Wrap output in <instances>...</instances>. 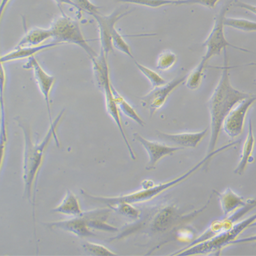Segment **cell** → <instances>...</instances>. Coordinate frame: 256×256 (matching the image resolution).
Segmentation results:
<instances>
[{
    "mask_svg": "<svg viewBox=\"0 0 256 256\" xmlns=\"http://www.w3.org/2000/svg\"><path fill=\"white\" fill-rule=\"evenodd\" d=\"M134 137L143 146L148 154L149 162L146 167V170L154 169L155 166L162 158L172 155L178 151L184 148L179 146H170L160 142L150 141L142 137L141 134L138 132L134 134Z\"/></svg>",
    "mask_w": 256,
    "mask_h": 256,
    "instance_id": "7c38bea8",
    "label": "cell"
},
{
    "mask_svg": "<svg viewBox=\"0 0 256 256\" xmlns=\"http://www.w3.org/2000/svg\"><path fill=\"white\" fill-rule=\"evenodd\" d=\"M256 221V213L250 218L236 223L229 230L224 232L204 242L198 244L190 248H186L172 256H195L220 253L226 246H230L232 241L236 240L240 234Z\"/></svg>",
    "mask_w": 256,
    "mask_h": 256,
    "instance_id": "5b68a950",
    "label": "cell"
},
{
    "mask_svg": "<svg viewBox=\"0 0 256 256\" xmlns=\"http://www.w3.org/2000/svg\"><path fill=\"white\" fill-rule=\"evenodd\" d=\"M72 1L76 5L78 10L84 11L91 16L99 13V7L92 3L90 0H72Z\"/></svg>",
    "mask_w": 256,
    "mask_h": 256,
    "instance_id": "d6a6232c",
    "label": "cell"
},
{
    "mask_svg": "<svg viewBox=\"0 0 256 256\" xmlns=\"http://www.w3.org/2000/svg\"><path fill=\"white\" fill-rule=\"evenodd\" d=\"M53 34L50 28H33L26 32L23 38L16 44V48L24 46H39L44 44Z\"/></svg>",
    "mask_w": 256,
    "mask_h": 256,
    "instance_id": "ffe728a7",
    "label": "cell"
},
{
    "mask_svg": "<svg viewBox=\"0 0 256 256\" xmlns=\"http://www.w3.org/2000/svg\"><path fill=\"white\" fill-rule=\"evenodd\" d=\"M50 28L53 34L52 38L54 42L61 44H76L82 48L91 60L98 56L84 38L78 20L67 16L63 11H62L60 16H58L53 20Z\"/></svg>",
    "mask_w": 256,
    "mask_h": 256,
    "instance_id": "8992f818",
    "label": "cell"
},
{
    "mask_svg": "<svg viewBox=\"0 0 256 256\" xmlns=\"http://www.w3.org/2000/svg\"><path fill=\"white\" fill-rule=\"evenodd\" d=\"M44 225L50 228H58L68 232L82 238L95 236V234L90 228L86 220L82 214L74 216L70 220L50 222L44 224Z\"/></svg>",
    "mask_w": 256,
    "mask_h": 256,
    "instance_id": "4fadbf2b",
    "label": "cell"
},
{
    "mask_svg": "<svg viewBox=\"0 0 256 256\" xmlns=\"http://www.w3.org/2000/svg\"><path fill=\"white\" fill-rule=\"evenodd\" d=\"M238 143V141L230 142L228 144L218 148L213 152L207 154L202 160L198 162L192 169L188 170V172L182 174L180 176L175 178L168 181V182L160 183V184H152V186H150L148 184V186H144L142 190L134 192V193L122 196H117V197L106 198L90 195V194L87 193L86 190H81V194L83 195L84 198H86L89 200L94 202L104 204L108 207L120 203H128L130 204H134L146 202L150 201L151 200L154 199V198L158 197V196L164 193L166 190L174 188L180 183L184 182V181L188 180V178L193 176L196 172L200 170L204 166H205L209 160H212L216 154H220V153L224 152V150H228V149L231 148L232 147L236 145Z\"/></svg>",
    "mask_w": 256,
    "mask_h": 256,
    "instance_id": "3957f363",
    "label": "cell"
},
{
    "mask_svg": "<svg viewBox=\"0 0 256 256\" xmlns=\"http://www.w3.org/2000/svg\"><path fill=\"white\" fill-rule=\"evenodd\" d=\"M188 74L179 76L168 82L167 84L153 88L148 94L142 97V106L148 110L150 116L154 114L155 112L160 110L165 104L170 94L177 88L186 82Z\"/></svg>",
    "mask_w": 256,
    "mask_h": 256,
    "instance_id": "30bf717a",
    "label": "cell"
},
{
    "mask_svg": "<svg viewBox=\"0 0 256 256\" xmlns=\"http://www.w3.org/2000/svg\"><path fill=\"white\" fill-rule=\"evenodd\" d=\"M251 227H256V221L254 222V223L252 224L251 226H250V228H251Z\"/></svg>",
    "mask_w": 256,
    "mask_h": 256,
    "instance_id": "74e56055",
    "label": "cell"
},
{
    "mask_svg": "<svg viewBox=\"0 0 256 256\" xmlns=\"http://www.w3.org/2000/svg\"><path fill=\"white\" fill-rule=\"evenodd\" d=\"M207 65L200 62L198 66L194 69L190 74H188V78L186 80V86L192 90H196L200 86L202 82L204 70Z\"/></svg>",
    "mask_w": 256,
    "mask_h": 256,
    "instance_id": "cb8c5ba5",
    "label": "cell"
},
{
    "mask_svg": "<svg viewBox=\"0 0 256 256\" xmlns=\"http://www.w3.org/2000/svg\"><path fill=\"white\" fill-rule=\"evenodd\" d=\"M246 242H254L256 244V234L254 235V236L246 237V238L236 239V240L232 241L230 244H246Z\"/></svg>",
    "mask_w": 256,
    "mask_h": 256,
    "instance_id": "e575fe53",
    "label": "cell"
},
{
    "mask_svg": "<svg viewBox=\"0 0 256 256\" xmlns=\"http://www.w3.org/2000/svg\"><path fill=\"white\" fill-rule=\"evenodd\" d=\"M112 211V209L108 207L106 208H99L83 212L82 214L86 220L88 226L91 230L108 232H120L118 228L106 223V220Z\"/></svg>",
    "mask_w": 256,
    "mask_h": 256,
    "instance_id": "2e32d148",
    "label": "cell"
},
{
    "mask_svg": "<svg viewBox=\"0 0 256 256\" xmlns=\"http://www.w3.org/2000/svg\"><path fill=\"white\" fill-rule=\"evenodd\" d=\"M136 66H137L138 70L142 72L150 82L152 88L160 86L165 85L168 82L166 81L164 78H162L160 74H158L156 71L152 70V69L148 68V67L144 66L143 64L134 61Z\"/></svg>",
    "mask_w": 256,
    "mask_h": 256,
    "instance_id": "484cf974",
    "label": "cell"
},
{
    "mask_svg": "<svg viewBox=\"0 0 256 256\" xmlns=\"http://www.w3.org/2000/svg\"><path fill=\"white\" fill-rule=\"evenodd\" d=\"M228 10V6H224L220 13L214 18V25L208 37L203 42V46L206 48L205 55L203 56L201 60L207 65L208 62L214 56H218L224 51L227 46L239 50L244 52H251L246 48H238L230 44L226 38L224 32V20L226 18V12Z\"/></svg>",
    "mask_w": 256,
    "mask_h": 256,
    "instance_id": "52a82bcc",
    "label": "cell"
},
{
    "mask_svg": "<svg viewBox=\"0 0 256 256\" xmlns=\"http://www.w3.org/2000/svg\"><path fill=\"white\" fill-rule=\"evenodd\" d=\"M112 83L110 82L106 84V86L102 88V91L104 92V98H106V112L108 115L112 118V120L114 121L116 124L117 125L118 128L122 134L123 140L126 144L127 149L130 152V158L132 160H136V156L134 154V150H132V146L130 145V142L127 140L126 134H125L124 128H123L122 121H121L120 115V110L116 102L114 97L113 92L112 90Z\"/></svg>",
    "mask_w": 256,
    "mask_h": 256,
    "instance_id": "9a60e30c",
    "label": "cell"
},
{
    "mask_svg": "<svg viewBox=\"0 0 256 256\" xmlns=\"http://www.w3.org/2000/svg\"><path fill=\"white\" fill-rule=\"evenodd\" d=\"M224 66L220 81L210 99L208 100V110L210 117V138L208 152L216 150L218 137L222 130L224 120L228 115L234 106L241 100L251 96V94L234 88L232 85L227 50H224Z\"/></svg>",
    "mask_w": 256,
    "mask_h": 256,
    "instance_id": "6da1fadb",
    "label": "cell"
},
{
    "mask_svg": "<svg viewBox=\"0 0 256 256\" xmlns=\"http://www.w3.org/2000/svg\"><path fill=\"white\" fill-rule=\"evenodd\" d=\"M208 128L200 132H182V134H169L158 132V138L176 146L182 148H195L208 134Z\"/></svg>",
    "mask_w": 256,
    "mask_h": 256,
    "instance_id": "5bb4252c",
    "label": "cell"
},
{
    "mask_svg": "<svg viewBox=\"0 0 256 256\" xmlns=\"http://www.w3.org/2000/svg\"><path fill=\"white\" fill-rule=\"evenodd\" d=\"M106 58H108V56L102 50H100V54H98V56L94 58L91 60L95 82H96L97 86L102 90L106 84L111 82H110L109 66H108Z\"/></svg>",
    "mask_w": 256,
    "mask_h": 256,
    "instance_id": "d6986e66",
    "label": "cell"
},
{
    "mask_svg": "<svg viewBox=\"0 0 256 256\" xmlns=\"http://www.w3.org/2000/svg\"><path fill=\"white\" fill-rule=\"evenodd\" d=\"M118 2L148 7V8H158L166 6L174 5V0H115Z\"/></svg>",
    "mask_w": 256,
    "mask_h": 256,
    "instance_id": "f1b7e54d",
    "label": "cell"
},
{
    "mask_svg": "<svg viewBox=\"0 0 256 256\" xmlns=\"http://www.w3.org/2000/svg\"><path fill=\"white\" fill-rule=\"evenodd\" d=\"M112 46H113L114 48H116L118 51L126 54L130 58L134 59L130 46H128L126 41L125 40L124 36L120 33L118 32L116 29H115L114 31L112 33Z\"/></svg>",
    "mask_w": 256,
    "mask_h": 256,
    "instance_id": "f546056e",
    "label": "cell"
},
{
    "mask_svg": "<svg viewBox=\"0 0 256 256\" xmlns=\"http://www.w3.org/2000/svg\"><path fill=\"white\" fill-rule=\"evenodd\" d=\"M256 85V83H255Z\"/></svg>",
    "mask_w": 256,
    "mask_h": 256,
    "instance_id": "f35d334b",
    "label": "cell"
},
{
    "mask_svg": "<svg viewBox=\"0 0 256 256\" xmlns=\"http://www.w3.org/2000/svg\"><path fill=\"white\" fill-rule=\"evenodd\" d=\"M111 86L114 97L116 102L117 106H118L120 111L122 112L126 116L132 120L134 122H136L137 124L140 125V126H144V122L143 120L140 118V116L138 115L137 112H136L134 108L121 96L120 94L117 90L116 89L113 84H112Z\"/></svg>",
    "mask_w": 256,
    "mask_h": 256,
    "instance_id": "603a6c76",
    "label": "cell"
},
{
    "mask_svg": "<svg viewBox=\"0 0 256 256\" xmlns=\"http://www.w3.org/2000/svg\"><path fill=\"white\" fill-rule=\"evenodd\" d=\"M24 68L26 69H32L36 83L38 86L41 94L42 95L46 102V109H48V119H50V125L53 124L54 121L52 120L51 108H50V94L56 82V78L48 74L44 68L40 66V64L32 56L28 59L27 64Z\"/></svg>",
    "mask_w": 256,
    "mask_h": 256,
    "instance_id": "8fae6325",
    "label": "cell"
},
{
    "mask_svg": "<svg viewBox=\"0 0 256 256\" xmlns=\"http://www.w3.org/2000/svg\"><path fill=\"white\" fill-rule=\"evenodd\" d=\"M112 210L118 213L122 216H126L127 218H132V220H139L141 216V212L138 209L132 206V204L128 203H120L117 204L109 206Z\"/></svg>",
    "mask_w": 256,
    "mask_h": 256,
    "instance_id": "83f0119b",
    "label": "cell"
},
{
    "mask_svg": "<svg viewBox=\"0 0 256 256\" xmlns=\"http://www.w3.org/2000/svg\"><path fill=\"white\" fill-rule=\"evenodd\" d=\"M210 199L211 196L208 203L204 207L186 216H180V212L175 207L169 206L162 207L154 212L150 213L145 218H141L136 223L125 226L118 235L108 240H120L130 236L132 234L143 230L145 232L149 234L166 232L170 230V229L172 228L177 224H180L181 221H184L186 218L188 220V218H194L202 212L210 203Z\"/></svg>",
    "mask_w": 256,
    "mask_h": 256,
    "instance_id": "277c9868",
    "label": "cell"
},
{
    "mask_svg": "<svg viewBox=\"0 0 256 256\" xmlns=\"http://www.w3.org/2000/svg\"><path fill=\"white\" fill-rule=\"evenodd\" d=\"M84 250L94 256H116L114 253L102 244L86 242L83 244Z\"/></svg>",
    "mask_w": 256,
    "mask_h": 256,
    "instance_id": "4dcf8cb0",
    "label": "cell"
},
{
    "mask_svg": "<svg viewBox=\"0 0 256 256\" xmlns=\"http://www.w3.org/2000/svg\"><path fill=\"white\" fill-rule=\"evenodd\" d=\"M256 102V94H252L248 98L239 102L230 112L224 120L222 126V130L228 137L234 139L240 136L244 132L248 112Z\"/></svg>",
    "mask_w": 256,
    "mask_h": 256,
    "instance_id": "9c48e42d",
    "label": "cell"
},
{
    "mask_svg": "<svg viewBox=\"0 0 256 256\" xmlns=\"http://www.w3.org/2000/svg\"><path fill=\"white\" fill-rule=\"evenodd\" d=\"M64 112V110L58 116L54 121L53 124L50 125V130L44 136V140L40 142H34L32 139L31 132L29 127L25 123L22 122L20 120L16 118L18 126L23 130L25 140L23 165V180L25 186L24 196L28 198L30 203L33 204L32 196L34 188L36 186L37 178L44 162V151L51 142L52 138H54L57 146L60 147L59 140L56 134V128L62 117Z\"/></svg>",
    "mask_w": 256,
    "mask_h": 256,
    "instance_id": "7a4b0ae2",
    "label": "cell"
},
{
    "mask_svg": "<svg viewBox=\"0 0 256 256\" xmlns=\"http://www.w3.org/2000/svg\"><path fill=\"white\" fill-rule=\"evenodd\" d=\"M10 1L11 0H1V4H0V16H1V18H2L4 12L7 6L8 5Z\"/></svg>",
    "mask_w": 256,
    "mask_h": 256,
    "instance_id": "d590c367",
    "label": "cell"
},
{
    "mask_svg": "<svg viewBox=\"0 0 256 256\" xmlns=\"http://www.w3.org/2000/svg\"><path fill=\"white\" fill-rule=\"evenodd\" d=\"M224 25L246 32H256V22L246 20V18H227L224 20Z\"/></svg>",
    "mask_w": 256,
    "mask_h": 256,
    "instance_id": "d4e9b609",
    "label": "cell"
},
{
    "mask_svg": "<svg viewBox=\"0 0 256 256\" xmlns=\"http://www.w3.org/2000/svg\"><path fill=\"white\" fill-rule=\"evenodd\" d=\"M52 212L74 216H81L83 213L79 200L70 190H67L63 200Z\"/></svg>",
    "mask_w": 256,
    "mask_h": 256,
    "instance_id": "7402d4cb",
    "label": "cell"
},
{
    "mask_svg": "<svg viewBox=\"0 0 256 256\" xmlns=\"http://www.w3.org/2000/svg\"><path fill=\"white\" fill-rule=\"evenodd\" d=\"M176 54L170 50L162 52L156 60V68L162 71L169 70L177 62Z\"/></svg>",
    "mask_w": 256,
    "mask_h": 256,
    "instance_id": "4316f807",
    "label": "cell"
},
{
    "mask_svg": "<svg viewBox=\"0 0 256 256\" xmlns=\"http://www.w3.org/2000/svg\"><path fill=\"white\" fill-rule=\"evenodd\" d=\"M132 12V10L123 11L117 9L108 16H102L100 13L92 16L98 24L100 50H102L106 56L114 52L112 36V33L116 29V25L118 20H122Z\"/></svg>",
    "mask_w": 256,
    "mask_h": 256,
    "instance_id": "ba28073f",
    "label": "cell"
},
{
    "mask_svg": "<svg viewBox=\"0 0 256 256\" xmlns=\"http://www.w3.org/2000/svg\"><path fill=\"white\" fill-rule=\"evenodd\" d=\"M234 6L236 7H238V8H240L242 9H244V10L250 11L253 14L256 16V6L250 4H248L246 2H244L239 1V0H235L234 2Z\"/></svg>",
    "mask_w": 256,
    "mask_h": 256,
    "instance_id": "836d02e7",
    "label": "cell"
},
{
    "mask_svg": "<svg viewBox=\"0 0 256 256\" xmlns=\"http://www.w3.org/2000/svg\"><path fill=\"white\" fill-rule=\"evenodd\" d=\"M255 143L256 140L255 137H254L252 120L250 119L248 120V136H246L244 146H242L240 162H239L238 166L234 170V173L236 174L242 175V174L246 171V168L248 167L250 158H251L252 154H253Z\"/></svg>",
    "mask_w": 256,
    "mask_h": 256,
    "instance_id": "44dd1931",
    "label": "cell"
},
{
    "mask_svg": "<svg viewBox=\"0 0 256 256\" xmlns=\"http://www.w3.org/2000/svg\"><path fill=\"white\" fill-rule=\"evenodd\" d=\"M220 0H174V5H201L208 8H216Z\"/></svg>",
    "mask_w": 256,
    "mask_h": 256,
    "instance_id": "1f68e13d",
    "label": "cell"
},
{
    "mask_svg": "<svg viewBox=\"0 0 256 256\" xmlns=\"http://www.w3.org/2000/svg\"><path fill=\"white\" fill-rule=\"evenodd\" d=\"M57 4L59 6L60 8L61 7V5L62 4H68L70 6H72L74 7V8H76V5L74 4V2L72 0H54Z\"/></svg>",
    "mask_w": 256,
    "mask_h": 256,
    "instance_id": "8d00e7d4",
    "label": "cell"
},
{
    "mask_svg": "<svg viewBox=\"0 0 256 256\" xmlns=\"http://www.w3.org/2000/svg\"><path fill=\"white\" fill-rule=\"evenodd\" d=\"M220 199L224 216H228L238 209L242 208L248 204L244 197L239 196L230 188H228L223 193L214 190Z\"/></svg>",
    "mask_w": 256,
    "mask_h": 256,
    "instance_id": "ac0fdd59",
    "label": "cell"
},
{
    "mask_svg": "<svg viewBox=\"0 0 256 256\" xmlns=\"http://www.w3.org/2000/svg\"><path fill=\"white\" fill-rule=\"evenodd\" d=\"M60 44L58 42L53 41V42L41 44L39 46H18V48L16 46V48L12 51L1 56L0 62L4 64L9 62L20 60L29 59L34 56L35 54L40 53V52L48 50V48H56V46H60Z\"/></svg>",
    "mask_w": 256,
    "mask_h": 256,
    "instance_id": "e0dca14e",
    "label": "cell"
}]
</instances>
